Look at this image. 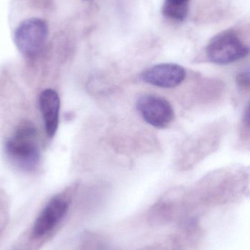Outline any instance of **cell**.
<instances>
[{
    "label": "cell",
    "mask_w": 250,
    "mask_h": 250,
    "mask_svg": "<svg viewBox=\"0 0 250 250\" xmlns=\"http://www.w3.org/2000/svg\"><path fill=\"white\" fill-rule=\"evenodd\" d=\"M36 131L30 123H23L6 142L5 152L9 160L18 168L24 171H32L39 164Z\"/></svg>",
    "instance_id": "6da1fadb"
},
{
    "label": "cell",
    "mask_w": 250,
    "mask_h": 250,
    "mask_svg": "<svg viewBox=\"0 0 250 250\" xmlns=\"http://www.w3.org/2000/svg\"><path fill=\"white\" fill-rule=\"evenodd\" d=\"M207 57L217 64H231L246 57L249 47L235 31L228 29L214 36L207 45Z\"/></svg>",
    "instance_id": "7a4b0ae2"
},
{
    "label": "cell",
    "mask_w": 250,
    "mask_h": 250,
    "mask_svg": "<svg viewBox=\"0 0 250 250\" xmlns=\"http://www.w3.org/2000/svg\"><path fill=\"white\" fill-rule=\"evenodd\" d=\"M48 36V26L44 21L29 19L23 21L14 32V42L18 50L25 56L38 54L45 44Z\"/></svg>",
    "instance_id": "3957f363"
},
{
    "label": "cell",
    "mask_w": 250,
    "mask_h": 250,
    "mask_svg": "<svg viewBox=\"0 0 250 250\" xmlns=\"http://www.w3.org/2000/svg\"><path fill=\"white\" fill-rule=\"evenodd\" d=\"M136 110L148 124L158 129H165L175 119L173 106L168 101L159 95L147 94L138 98Z\"/></svg>",
    "instance_id": "277c9868"
},
{
    "label": "cell",
    "mask_w": 250,
    "mask_h": 250,
    "mask_svg": "<svg viewBox=\"0 0 250 250\" xmlns=\"http://www.w3.org/2000/svg\"><path fill=\"white\" fill-rule=\"evenodd\" d=\"M186 77L184 67L174 63H162L150 67L141 75L145 83L157 87L171 89L183 83Z\"/></svg>",
    "instance_id": "5b68a950"
},
{
    "label": "cell",
    "mask_w": 250,
    "mask_h": 250,
    "mask_svg": "<svg viewBox=\"0 0 250 250\" xmlns=\"http://www.w3.org/2000/svg\"><path fill=\"white\" fill-rule=\"evenodd\" d=\"M68 207V201L65 197L59 195L53 198L35 220L32 228L34 236L41 237L52 230L65 217Z\"/></svg>",
    "instance_id": "8992f818"
},
{
    "label": "cell",
    "mask_w": 250,
    "mask_h": 250,
    "mask_svg": "<svg viewBox=\"0 0 250 250\" xmlns=\"http://www.w3.org/2000/svg\"><path fill=\"white\" fill-rule=\"evenodd\" d=\"M39 104L47 135L52 138L59 126L60 100L58 94L54 89H45L40 95Z\"/></svg>",
    "instance_id": "52a82bcc"
},
{
    "label": "cell",
    "mask_w": 250,
    "mask_h": 250,
    "mask_svg": "<svg viewBox=\"0 0 250 250\" xmlns=\"http://www.w3.org/2000/svg\"><path fill=\"white\" fill-rule=\"evenodd\" d=\"M189 0H164L163 14L175 20L183 21L189 12Z\"/></svg>",
    "instance_id": "ba28073f"
},
{
    "label": "cell",
    "mask_w": 250,
    "mask_h": 250,
    "mask_svg": "<svg viewBox=\"0 0 250 250\" xmlns=\"http://www.w3.org/2000/svg\"><path fill=\"white\" fill-rule=\"evenodd\" d=\"M238 84L242 86L244 88H249L250 86V71L249 70L247 71H243L238 74L237 78Z\"/></svg>",
    "instance_id": "9c48e42d"
},
{
    "label": "cell",
    "mask_w": 250,
    "mask_h": 250,
    "mask_svg": "<svg viewBox=\"0 0 250 250\" xmlns=\"http://www.w3.org/2000/svg\"><path fill=\"white\" fill-rule=\"evenodd\" d=\"M143 250H169V249L164 245H157V246L151 247V248H146Z\"/></svg>",
    "instance_id": "30bf717a"
}]
</instances>
